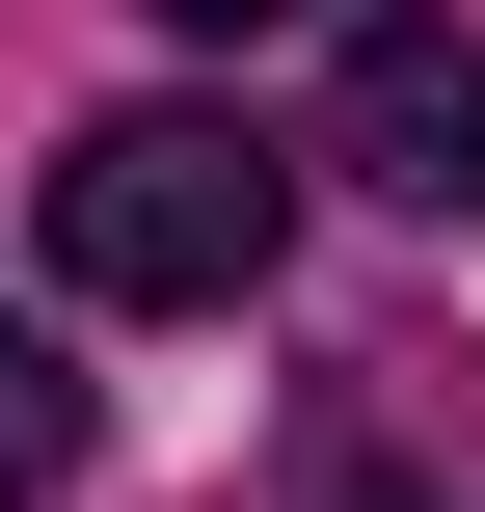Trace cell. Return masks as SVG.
Wrapping results in <instances>:
<instances>
[{"label": "cell", "mask_w": 485, "mask_h": 512, "mask_svg": "<svg viewBox=\"0 0 485 512\" xmlns=\"http://www.w3.org/2000/svg\"><path fill=\"white\" fill-rule=\"evenodd\" d=\"M270 243H297V162H270L243 108H108V135H54V270H81V297L216 324V297H270Z\"/></svg>", "instance_id": "obj_1"}, {"label": "cell", "mask_w": 485, "mask_h": 512, "mask_svg": "<svg viewBox=\"0 0 485 512\" xmlns=\"http://www.w3.org/2000/svg\"><path fill=\"white\" fill-rule=\"evenodd\" d=\"M324 162L378 216H485V27L459 0H351L324 27Z\"/></svg>", "instance_id": "obj_2"}, {"label": "cell", "mask_w": 485, "mask_h": 512, "mask_svg": "<svg viewBox=\"0 0 485 512\" xmlns=\"http://www.w3.org/2000/svg\"><path fill=\"white\" fill-rule=\"evenodd\" d=\"M54 486H81V378L0 324V512H54Z\"/></svg>", "instance_id": "obj_3"}, {"label": "cell", "mask_w": 485, "mask_h": 512, "mask_svg": "<svg viewBox=\"0 0 485 512\" xmlns=\"http://www.w3.org/2000/svg\"><path fill=\"white\" fill-rule=\"evenodd\" d=\"M162 27H297V0H162Z\"/></svg>", "instance_id": "obj_4"}, {"label": "cell", "mask_w": 485, "mask_h": 512, "mask_svg": "<svg viewBox=\"0 0 485 512\" xmlns=\"http://www.w3.org/2000/svg\"><path fill=\"white\" fill-rule=\"evenodd\" d=\"M351 512H405V486H351Z\"/></svg>", "instance_id": "obj_5"}]
</instances>
